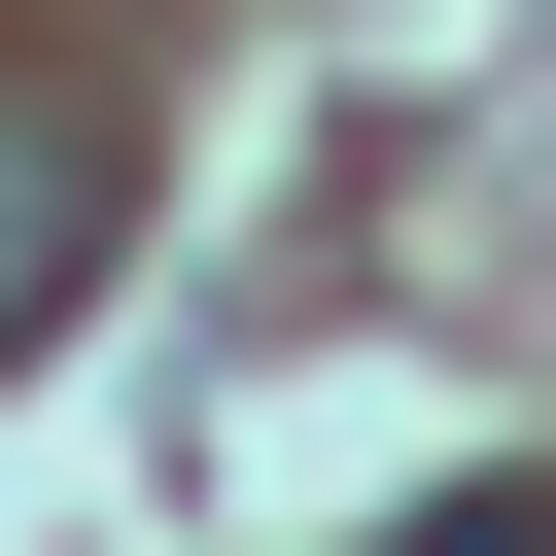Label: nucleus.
Masks as SVG:
<instances>
[{"mask_svg":"<svg viewBox=\"0 0 556 556\" xmlns=\"http://www.w3.org/2000/svg\"><path fill=\"white\" fill-rule=\"evenodd\" d=\"M70 278H104V139H70V104H0V348H35Z\"/></svg>","mask_w":556,"mask_h":556,"instance_id":"nucleus-1","label":"nucleus"},{"mask_svg":"<svg viewBox=\"0 0 556 556\" xmlns=\"http://www.w3.org/2000/svg\"><path fill=\"white\" fill-rule=\"evenodd\" d=\"M382 556H556V486H452V521H382Z\"/></svg>","mask_w":556,"mask_h":556,"instance_id":"nucleus-2","label":"nucleus"}]
</instances>
